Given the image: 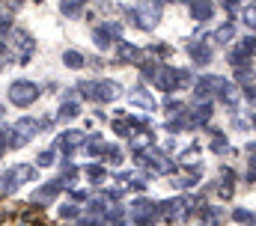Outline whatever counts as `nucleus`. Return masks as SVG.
Masks as SVG:
<instances>
[{
	"label": "nucleus",
	"instance_id": "1",
	"mask_svg": "<svg viewBox=\"0 0 256 226\" xmlns=\"http://www.w3.org/2000/svg\"><path fill=\"white\" fill-rule=\"evenodd\" d=\"M74 90H78L80 98L98 102V104H102V102H114V98L122 96V86H120L116 80H84V84H78Z\"/></svg>",
	"mask_w": 256,
	"mask_h": 226
},
{
	"label": "nucleus",
	"instance_id": "2",
	"mask_svg": "<svg viewBox=\"0 0 256 226\" xmlns=\"http://www.w3.org/2000/svg\"><path fill=\"white\" fill-rule=\"evenodd\" d=\"M36 98H39V84L24 80V78H18V80L9 84V102H12L15 108H30Z\"/></svg>",
	"mask_w": 256,
	"mask_h": 226
},
{
	"label": "nucleus",
	"instance_id": "3",
	"mask_svg": "<svg viewBox=\"0 0 256 226\" xmlns=\"http://www.w3.org/2000/svg\"><path fill=\"white\" fill-rule=\"evenodd\" d=\"M36 178V167L33 164H15L9 170H0V190H15L24 182Z\"/></svg>",
	"mask_w": 256,
	"mask_h": 226
},
{
	"label": "nucleus",
	"instance_id": "4",
	"mask_svg": "<svg viewBox=\"0 0 256 226\" xmlns=\"http://www.w3.org/2000/svg\"><path fill=\"white\" fill-rule=\"evenodd\" d=\"M36 51V39L27 30H12V42H9V60L15 56L18 62H27Z\"/></svg>",
	"mask_w": 256,
	"mask_h": 226
},
{
	"label": "nucleus",
	"instance_id": "5",
	"mask_svg": "<svg viewBox=\"0 0 256 226\" xmlns=\"http://www.w3.org/2000/svg\"><path fill=\"white\" fill-rule=\"evenodd\" d=\"M120 36H122V27L120 24H114V21H108V24H98L96 30H92V39H96V45L98 48H110L114 42H120Z\"/></svg>",
	"mask_w": 256,
	"mask_h": 226
},
{
	"label": "nucleus",
	"instance_id": "6",
	"mask_svg": "<svg viewBox=\"0 0 256 226\" xmlns=\"http://www.w3.org/2000/svg\"><path fill=\"white\" fill-rule=\"evenodd\" d=\"M84 143H86V140H84V134H78V131H66V134H60V137L54 140V149H57V152H63L66 158H68V155H72L78 146H84Z\"/></svg>",
	"mask_w": 256,
	"mask_h": 226
},
{
	"label": "nucleus",
	"instance_id": "7",
	"mask_svg": "<svg viewBox=\"0 0 256 226\" xmlns=\"http://www.w3.org/2000/svg\"><path fill=\"white\" fill-rule=\"evenodd\" d=\"M188 6H191V15L196 21H208V18H214V6H212V0H185Z\"/></svg>",
	"mask_w": 256,
	"mask_h": 226
},
{
	"label": "nucleus",
	"instance_id": "8",
	"mask_svg": "<svg viewBox=\"0 0 256 226\" xmlns=\"http://www.w3.org/2000/svg\"><path fill=\"white\" fill-rule=\"evenodd\" d=\"M208 119H212V104H208V102H202V104H196V108H194L191 116H188L185 122H188V128H196V125H206Z\"/></svg>",
	"mask_w": 256,
	"mask_h": 226
},
{
	"label": "nucleus",
	"instance_id": "9",
	"mask_svg": "<svg viewBox=\"0 0 256 226\" xmlns=\"http://www.w3.org/2000/svg\"><path fill=\"white\" fill-rule=\"evenodd\" d=\"M60 190H63V178H54V182H48L45 188H39V190L33 194V200H36V202H48V200H54Z\"/></svg>",
	"mask_w": 256,
	"mask_h": 226
},
{
	"label": "nucleus",
	"instance_id": "10",
	"mask_svg": "<svg viewBox=\"0 0 256 226\" xmlns=\"http://www.w3.org/2000/svg\"><path fill=\"white\" fill-rule=\"evenodd\" d=\"M188 54L196 66H208L212 62V48L206 45V42H200V45H188Z\"/></svg>",
	"mask_w": 256,
	"mask_h": 226
},
{
	"label": "nucleus",
	"instance_id": "11",
	"mask_svg": "<svg viewBox=\"0 0 256 226\" xmlns=\"http://www.w3.org/2000/svg\"><path fill=\"white\" fill-rule=\"evenodd\" d=\"M80 9H84V0H60V12L66 18H78Z\"/></svg>",
	"mask_w": 256,
	"mask_h": 226
},
{
	"label": "nucleus",
	"instance_id": "12",
	"mask_svg": "<svg viewBox=\"0 0 256 226\" xmlns=\"http://www.w3.org/2000/svg\"><path fill=\"white\" fill-rule=\"evenodd\" d=\"M84 62H86V56L80 54V51H66L63 54V66L66 68H84Z\"/></svg>",
	"mask_w": 256,
	"mask_h": 226
},
{
	"label": "nucleus",
	"instance_id": "13",
	"mask_svg": "<svg viewBox=\"0 0 256 226\" xmlns=\"http://www.w3.org/2000/svg\"><path fill=\"white\" fill-rule=\"evenodd\" d=\"M120 60H128V62H137V60H140V51H137L134 45H128V42H122V39H120Z\"/></svg>",
	"mask_w": 256,
	"mask_h": 226
},
{
	"label": "nucleus",
	"instance_id": "14",
	"mask_svg": "<svg viewBox=\"0 0 256 226\" xmlns=\"http://www.w3.org/2000/svg\"><path fill=\"white\" fill-rule=\"evenodd\" d=\"M232 36H236V27H232V24H224V27H218V30H214V36H212V39L224 45V42H230Z\"/></svg>",
	"mask_w": 256,
	"mask_h": 226
},
{
	"label": "nucleus",
	"instance_id": "15",
	"mask_svg": "<svg viewBox=\"0 0 256 226\" xmlns=\"http://www.w3.org/2000/svg\"><path fill=\"white\" fill-rule=\"evenodd\" d=\"M78 113H80V104H78V102H66L63 108L57 110V116H60V119H66V122H68V119H74Z\"/></svg>",
	"mask_w": 256,
	"mask_h": 226
},
{
	"label": "nucleus",
	"instance_id": "16",
	"mask_svg": "<svg viewBox=\"0 0 256 226\" xmlns=\"http://www.w3.org/2000/svg\"><path fill=\"white\" fill-rule=\"evenodd\" d=\"M238 51L244 56H254L256 54V36H244V39H238Z\"/></svg>",
	"mask_w": 256,
	"mask_h": 226
},
{
	"label": "nucleus",
	"instance_id": "17",
	"mask_svg": "<svg viewBox=\"0 0 256 226\" xmlns=\"http://www.w3.org/2000/svg\"><path fill=\"white\" fill-rule=\"evenodd\" d=\"M242 21H244V27L256 30V6H244L242 9Z\"/></svg>",
	"mask_w": 256,
	"mask_h": 226
},
{
	"label": "nucleus",
	"instance_id": "18",
	"mask_svg": "<svg viewBox=\"0 0 256 226\" xmlns=\"http://www.w3.org/2000/svg\"><path fill=\"white\" fill-rule=\"evenodd\" d=\"M54 158H57V149L51 146V149H45V152H42L36 161H39V167H51V164H54Z\"/></svg>",
	"mask_w": 256,
	"mask_h": 226
},
{
	"label": "nucleus",
	"instance_id": "19",
	"mask_svg": "<svg viewBox=\"0 0 256 226\" xmlns=\"http://www.w3.org/2000/svg\"><path fill=\"white\" fill-rule=\"evenodd\" d=\"M9 30H12V15L0 9V36H9Z\"/></svg>",
	"mask_w": 256,
	"mask_h": 226
},
{
	"label": "nucleus",
	"instance_id": "20",
	"mask_svg": "<svg viewBox=\"0 0 256 226\" xmlns=\"http://www.w3.org/2000/svg\"><path fill=\"white\" fill-rule=\"evenodd\" d=\"M60 218H66V220H72V218H80V208L68 202V206H63V208H60Z\"/></svg>",
	"mask_w": 256,
	"mask_h": 226
},
{
	"label": "nucleus",
	"instance_id": "21",
	"mask_svg": "<svg viewBox=\"0 0 256 226\" xmlns=\"http://www.w3.org/2000/svg\"><path fill=\"white\" fill-rule=\"evenodd\" d=\"M84 172H86L90 178H102V176H104V167H98V164H90V167H84Z\"/></svg>",
	"mask_w": 256,
	"mask_h": 226
},
{
	"label": "nucleus",
	"instance_id": "22",
	"mask_svg": "<svg viewBox=\"0 0 256 226\" xmlns=\"http://www.w3.org/2000/svg\"><path fill=\"white\" fill-rule=\"evenodd\" d=\"M220 3H224V9H226V12H236L242 0H220Z\"/></svg>",
	"mask_w": 256,
	"mask_h": 226
},
{
	"label": "nucleus",
	"instance_id": "23",
	"mask_svg": "<svg viewBox=\"0 0 256 226\" xmlns=\"http://www.w3.org/2000/svg\"><path fill=\"white\" fill-rule=\"evenodd\" d=\"M244 98H248V102H254V104H256V86H244Z\"/></svg>",
	"mask_w": 256,
	"mask_h": 226
},
{
	"label": "nucleus",
	"instance_id": "24",
	"mask_svg": "<svg viewBox=\"0 0 256 226\" xmlns=\"http://www.w3.org/2000/svg\"><path fill=\"white\" fill-rule=\"evenodd\" d=\"M0 116H3V104H0Z\"/></svg>",
	"mask_w": 256,
	"mask_h": 226
}]
</instances>
